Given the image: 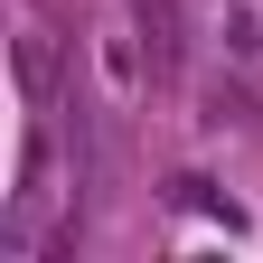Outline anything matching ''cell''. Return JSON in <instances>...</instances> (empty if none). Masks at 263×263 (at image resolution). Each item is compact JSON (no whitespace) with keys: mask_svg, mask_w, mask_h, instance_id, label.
<instances>
[{"mask_svg":"<svg viewBox=\"0 0 263 263\" xmlns=\"http://www.w3.org/2000/svg\"><path fill=\"white\" fill-rule=\"evenodd\" d=\"M197 122H207V132H235V122H254V94H245V85H216Z\"/></svg>","mask_w":263,"mask_h":263,"instance_id":"7a4b0ae2","label":"cell"},{"mask_svg":"<svg viewBox=\"0 0 263 263\" xmlns=\"http://www.w3.org/2000/svg\"><path fill=\"white\" fill-rule=\"evenodd\" d=\"M132 19H141L151 76H179V0H132Z\"/></svg>","mask_w":263,"mask_h":263,"instance_id":"6da1fadb","label":"cell"}]
</instances>
